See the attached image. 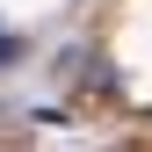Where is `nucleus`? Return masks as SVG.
Returning a JSON list of instances; mask_svg holds the SVG:
<instances>
[{
	"label": "nucleus",
	"mask_w": 152,
	"mask_h": 152,
	"mask_svg": "<svg viewBox=\"0 0 152 152\" xmlns=\"http://www.w3.org/2000/svg\"><path fill=\"white\" fill-rule=\"evenodd\" d=\"M0 58H15V36H0Z\"/></svg>",
	"instance_id": "obj_1"
}]
</instances>
